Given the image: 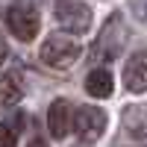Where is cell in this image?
<instances>
[{
	"mask_svg": "<svg viewBox=\"0 0 147 147\" xmlns=\"http://www.w3.org/2000/svg\"><path fill=\"white\" fill-rule=\"evenodd\" d=\"M85 91L91 97H109L115 91V82H112V74L106 68H94L88 77H85Z\"/></svg>",
	"mask_w": 147,
	"mask_h": 147,
	"instance_id": "8",
	"label": "cell"
},
{
	"mask_svg": "<svg viewBox=\"0 0 147 147\" xmlns=\"http://www.w3.org/2000/svg\"><path fill=\"white\" fill-rule=\"evenodd\" d=\"M21 97H24V85L15 80V74H9V77H0V103L12 106V103H18Z\"/></svg>",
	"mask_w": 147,
	"mask_h": 147,
	"instance_id": "9",
	"label": "cell"
},
{
	"mask_svg": "<svg viewBox=\"0 0 147 147\" xmlns=\"http://www.w3.org/2000/svg\"><path fill=\"white\" fill-rule=\"evenodd\" d=\"M124 38H127V30H124V21L121 15H112L106 21V27L100 32V38L94 44V59H115L121 53V47H124Z\"/></svg>",
	"mask_w": 147,
	"mask_h": 147,
	"instance_id": "3",
	"label": "cell"
},
{
	"mask_svg": "<svg viewBox=\"0 0 147 147\" xmlns=\"http://www.w3.org/2000/svg\"><path fill=\"white\" fill-rule=\"evenodd\" d=\"M56 21L62 30L85 32L91 27V6L80 3V0H59L56 3Z\"/></svg>",
	"mask_w": 147,
	"mask_h": 147,
	"instance_id": "5",
	"label": "cell"
},
{
	"mask_svg": "<svg viewBox=\"0 0 147 147\" xmlns=\"http://www.w3.org/2000/svg\"><path fill=\"white\" fill-rule=\"evenodd\" d=\"M71 129L77 132V138L82 144H94L106 129V112L97 106H80L77 115L71 118Z\"/></svg>",
	"mask_w": 147,
	"mask_h": 147,
	"instance_id": "2",
	"label": "cell"
},
{
	"mask_svg": "<svg viewBox=\"0 0 147 147\" xmlns=\"http://www.w3.org/2000/svg\"><path fill=\"white\" fill-rule=\"evenodd\" d=\"M80 56H82V47L74 41V38L62 35V32L50 35V38L41 44V62H44V65H50V68H56V71L71 68Z\"/></svg>",
	"mask_w": 147,
	"mask_h": 147,
	"instance_id": "1",
	"label": "cell"
},
{
	"mask_svg": "<svg viewBox=\"0 0 147 147\" xmlns=\"http://www.w3.org/2000/svg\"><path fill=\"white\" fill-rule=\"evenodd\" d=\"M124 85L132 94L147 91V53H132L124 68Z\"/></svg>",
	"mask_w": 147,
	"mask_h": 147,
	"instance_id": "7",
	"label": "cell"
},
{
	"mask_svg": "<svg viewBox=\"0 0 147 147\" xmlns=\"http://www.w3.org/2000/svg\"><path fill=\"white\" fill-rule=\"evenodd\" d=\"M132 12L138 21H147V0H132Z\"/></svg>",
	"mask_w": 147,
	"mask_h": 147,
	"instance_id": "11",
	"label": "cell"
},
{
	"mask_svg": "<svg viewBox=\"0 0 147 147\" xmlns=\"http://www.w3.org/2000/svg\"><path fill=\"white\" fill-rule=\"evenodd\" d=\"M71 103L65 100V97H59V100L50 103V112H47V129H50V136L53 138H65L68 132H71Z\"/></svg>",
	"mask_w": 147,
	"mask_h": 147,
	"instance_id": "6",
	"label": "cell"
},
{
	"mask_svg": "<svg viewBox=\"0 0 147 147\" xmlns=\"http://www.w3.org/2000/svg\"><path fill=\"white\" fill-rule=\"evenodd\" d=\"M3 62H6V44L0 41V65H3Z\"/></svg>",
	"mask_w": 147,
	"mask_h": 147,
	"instance_id": "12",
	"label": "cell"
},
{
	"mask_svg": "<svg viewBox=\"0 0 147 147\" xmlns=\"http://www.w3.org/2000/svg\"><path fill=\"white\" fill-rule=\"evenodd\" d=\"M0 147H15V129L0 124Z\"/></svg>",
	"mask_w": 147,
	"mask_h": 147,
	"instance_id": "10",
	"label": "cell"
},
{
	"mask_svg": "<svg viewBox=\"0 0 147 147\" xmlns=\"http://www.w3.org/2000/svg\"><path fill=\"white\" fill-rule=\"evenodd\" d=\"M38 12L32 6H12L6 12V27L18 41H32L38 35Z\"/></svg>",
	"mask_w": 147,
	"mask_h": 147,
	"instance_id": "4",
	"label": "cell"
},
{
	"mask_svg": "<svg viewBox=\"0 0 147 147\" xmlns=\"http://www.w3.org/2000/svg\"><path fill=\"white\" fill-rule=\"evenodd\" d=\"M30 147H47V144H44V141H38V138H35V141H32Z\"/></svg>",
	"mask_w": 147,
	"mask_h": 147,
	"instance_id": "13",
	"label": "cell"
}]
</instances>
